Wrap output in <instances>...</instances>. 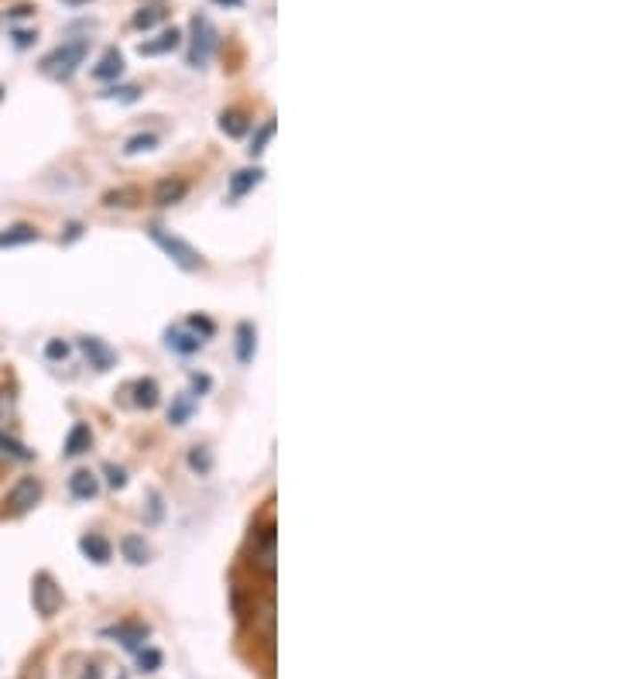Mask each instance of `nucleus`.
Segmentation results:
<instances>
[{
  "instance_id": "obj_21",
  "label": "nucleus",
  "mask_w": 617,
  "mask_h": 679,
  "mask_svg": "<svg viewBox=\"0 0 617 679\" xmlns=\"http://www.w3.org/2000/svg\"><path fill=\"white\" fill-rule=\"evenodd\" d=\"M165 14H169V11H165L161 4H152V7H141V11L131 18V24L137 28V31H148V28H154L158 21H165Z\"/></svg>"
},
{
  "instance_id": "obj_32",
  "label": "nucleus",
  "mask_w": 617,
  "mask_h": 679,
  "mask_svg": "<svg viewBox=\"0 0 617 679\" xmlns=\"http://www.w3.org/2000/svg\"><path fill=\"white\" fill-rule=\"evenodd\" d=\"M45 357H48V360H66V357H69V344H62V340H48V347H45Z\"/></svg>"
},
{
  "instance_id": "obj_30",
  "label": "nucleus",
  "mask_w": 617,
  "mask_h": 679,
  "mask_svg": "<svg viewBox=\"0 0 617 679\" xmlns=\"http://www.w3.org/2000/svg\"><path fill=\"white\" fill-rule=\"evenodd\" d=\"M137 662H141V673H154V669L161 666V652H158V649H144V652L137 656Z\"/></svg>"
},
{
  "instance_id": "obj_6",
  "label": "nucleus",
  "mask_w": 617,
  "mask_h": 679,
  "mask_svg": "<svg viewBox=\"0 0 617 679\" xmlns=\"http://www.w3.org/2000/svg\"><path fill=\"white\" fill-rule=\"evenodd\" d=\"M31 604H35V611L42 614V617H52V614L62 608V591L55 587V580H52L48 573H38V576H35V584H31Z\"/></svg>"
},
{
  "instance_id": "obj_20",
  "label": "nucleus",
  "mask_w": 617,
  "mask_h": 679,
  "mask_svg": "<svg viewBox=\"0 0 617 679\" xmlns=\"http://www.w3.org/2000/svg\"><path fill=\"white\" fill-rule=\"evenodd\" d=\"M254 340H258V329L251 327V323H241L237 327V360L241 364L254 360Z\"/></svg>"
},
{
  "instance_id": "obj_17",
  "label": "nucleus",
  "mask_w": 617,
  "mask_h": 679,
  "mask_svg": "<svg viewBox=\"0 0 617 679\" xmlns=\"http://www.w3.org/2000/svg\"><path fill=\"white\" fill-rule=\"evenodd\" d=\"M124 72V55L117 52V48H111L96 66H93V79H100V83H107V79H117Z\"/></svg>"
},
{
  "instance_id": "obj_28",
  "label": "nucleus",
  "mask_w": 617,
  "mask_h": 679,
  "mask_svg": "<svg viewBox=\"0 0 617 679\" xmlns=\"http://www.w3.org/2000/svg\"><path fill=\"white\" fill-rule=\"evenodd\" d=\"M103 206H137V193L134 189H117L103 196Z\"/></svg>"
},
{
  "instance_id": "obj_2",
  "label": "nucleus",
  "mask_w": 617,
  "mask_h": 679,
  "mask_svg": "<svg viewBox=\"0 0 617 679\" xmlns=\"http://www.w3.org/2000/svg\"><path fill=\"white\" fill-rule=\"evenodd\" d=\"M148 237L152 244L165 254V258H172V264H178L182 271H199L202 268V254H199L193 244H185L182 237H176L172 230H165L161 223H152L148 227Z\"/></svg>"
},
{
  "instance_id": "obj_18",
  "label": "nucleus",
  "mask_w": 617,
  "mask_h": 679,
  "mask_svg": "<svg viewBox=\"0 0 617 679\" xmlns=\"http://www.w3.org/2000/svg\"><path fill=\"white\" fill-rule=\"evenodd\" d=\"M265 178V172L261 169H243V172H237V176L230 178V199H241V196H247L258 182Z\"/></svg>"
},
{
  "instance_id": "obj_22",
  "label": "nucleus",
  "mask_w": 617,
  "mask_h": 679,
  "mask_svg": "<svg viewBox=\"0 0 617 679\" xmlns=\"http://www.w3.org/2000/svg\"><path fill=\"white\" fill-rule=\"evenodd\" d=\"M247 128H251V124H247V117H243L241 110H226L220 117V131L230 134V137H243Z\"/></svg>"
},
{
  "instance_id": "obj_33",
  "label": "nucleus",
  "mask_w": 617,
  "mask_h": 679,
  "mask_svg": "<svg viewBox=\"0 0 617 679\" xmlns=\"http://www.w3.org/2000/svg\"><path fill=\"white\" fill-rule=\"evenodd\" d=\"M11 405H14L11 392H0V422H7V418H11Z\"/></svg>"
},
{
  "instance_id": "obj_11",
  "label": "nucleus",
  "mask_w": 617,
  "mask_h": 679,
  "mask_svg": "<svg viewBox=\"0 0 617 679\" xmlns=\"http://www.w3.org/2000/svg\"><path fill=\"white\" fill-rule=\"evenodd\" d=\"M178 45H182V31L169 28V31H161V35L152 38V42L137 45V52H141V55H169V52H176Z\"/></svg>"
},
{
  "instance_id": "obj_27",
  "label": "nucleus",
  "mask_w": 617,
  "mask_h": 679,
  "mask_svg": "<svg viewBox=\"0 0 617 679\" xmlns=\"http://www.w3.org/2000/svg\"><path fill=\"white\" fill-rule=\"evenodd\" d=\"M158 148V134H137L124 145V154H141V152H152Z\"/></svg>"
},
{
  "instance_id": "obj_19",
  "label": "nucleus",
  "mask_w": 617,
  "mask_h": 679,
  "mask_svg": "<svg viewBox=\"0 0 617 679\" xmlns=\"http://www.w3.org/2000/svg\"><path fill=\"white\" fill-rule=\"evenodd\" d=\"M158 402H161V392H158V385H154L152 377L134 381V405L137 409H154Z\"/></svg>"
},
{
  "instance_id": "obj_36",
  "label": "nucleus",
  "mask_w": 617,
  "mask_h": 679,
  "mask_svg": "<svg viewBox=\"0 0 617 679\" xmlns=\"http://www.w3.org/2000/svg\"><path fill=\"white\" fill-rule=\"evenodd\" d=\"M103 673H100V666H89L86 673H83V679H100Z\"/></svg>"
},
{
  "instance_id": "obj_23",
  "label": "nucleus",
  "mask_w": 617,
  "mask_h": 679,
  "mask_svg": "<svg viewBox=\"0 0 617 679\" xmlns=\"http://www.w3.org/2000/svg\"><path fill=\"white\" fill-rule=\"evenodd\" d=\"M189 470L199 474V477H206V474L213 470V453H210L206 446H193V450H189Z\"/></svg>"
},
{
  "instance_id": "obj_37",
  "label": "nucleus",
  "mask_w": 617,
  "mask_h": 679,
  "mask_svg": "<svg viewBox=\"0 0 617 679\" xmlns=\"http://www.w3.org/2000/svg\"><path fill=\"white\" fill-rule=\"evenodd\" d=\"M213 4H230V7H241L243 0H213Z\"/></svg>"
},
{
  "instance_id": "obj_5",
  "label": "nucleus",
  "mask_w": 617,
  "mask_h": 679,
  "mask_svg": "<svg viewBox=\"0 0 617 679\" xmlns=\"http://www.w3.org/2000/svg\"><path fill=\"white\" fill-rule=\"evenodd\" d=\"M38 501H42V481H38V477H21V481L7 491V498H4L11 515H24V511H31Z\"/></svg>"
},
{
  "instance_id": "obj_10",
  "label": "nucleus",
  "mask_w": 617,
  "mask_h": 679,
  "mask_svg": "<svg viewBox=\"0 0 617 679\" xmlns=\"http://www.w3.org/2000/svg\"><path fill=\"white\" fill-rule=\"evenodd\" d=\"M185 193H189V182H185V178H161V182L154 186V203H158V206H176V203L185 199Z\"/></svg>"
},
{
  "instance_id": "obj_4",
  "label": "nucleus",
  "mask_w": 617,
  "mask_h": 679,
  "mask_svg": "<svg viewBox=\"0 0 617 679\" xmlns=\"http://www.w3.org/2000/svg\"><path fill=\"white\" fill-rule=\"evenodd\" d=\"M275 559H278V532H275V526H265L254 535L251 563L265 573V576H275Z\"/></svg>"
},
{
  "instance_id": "obj_25",
  "label": "nucleus",
  "mask_w": 617,
  "mask_h": 679,
  "mask_svg": "<svg viewBox=\"0 0 617 679\" xmlns=\"http://www.w3.org/2000/svg\"><path fill=\"white\" fill-rule=\"evenodd\" d=\"M189 416H193V398H176L172 409H169V422L172 426H185Z\"/></svg>"
},
{
  "instance_id": "obj_8",
  "label": "nucleus",
  "mask_w": 617,
  "mask_h": 679,
  "mask_svg": "<svg viewBox=\"0 0 617 679\" xmlns=\"http://www.w3.org/2000/svg\"><path fill=\"white\" fill-rule=\"evenodd\" d=\"M107 638H117L124 649H131V652H137L141 645H144V638L152 635V628L148 625H134V621H124V625H117V628H107L103 632Z\"/></svg>"
},
{
  "instance_id": "obj_3",
  "label": "nucleus",
  "mask_w": 617,
  "mask_h": 679,
  "mask_svg": "<svg viewBox=\"0 0 617 679\" xmlns=\"http://www.w3.org/2000/svg\"><path fill=\"white\" fill-rule=\"evenodd\" d=\"M189 31H193V45H189V66L202 69L210 59H213V52H217V28L210 24V18L196 14V18L189 21Z\"/></svg>"
},
{
  "instance_id": "obj_29",
  "label": "nucleus",
  "mask_w": 617,
  "mask_h": 679,
  "mask_svg": "<svg viewBox=\"0 0 617 679\" xmlns=\"http://www.w3.org/2000/svg\"><path fill=\"white\" fill-rule=\"evenodd\" d=\"M189 329H196V336L202 333V336H213L217 333V323L213 319H206V316H189V323H185Z\"/></svg>"
},
{
  "instance_id": "obj_34",
  "label": "nucleus",
  "mask_w": 617,
  "mask_h": 679,
  "mask_svg": "<svg viewBox=\"0 0 617 679\" xmlns=\"http://www.w3.org/2000/svg\"><path fill=\"white\" fill-rule=\"evenodd\" d=\"M210 385H213V381H210L206 374H193V392H196V394L210 392Z\"/></svg>"
},
{
  "instance_id": "obj_12",
  "label": "nucleus",
  "mask_w": 617,
  "mask_h": 679,
  "mask_svg": "<svg viewBox=\"0 0 617 679\" xmlns=\"http://www.w3.org/2000/svg\"><path fill=\"white\" fill-rule=\"evenodd\" d=\"M165 344H169V351L182 353V357L202 351V336H196V333H185V329H178V327L165 333Z\"/></svg>"
},
{
  "instance_id": "obj_9",
  "label": "nucleus",
  "mask_w": 617,
  "mask_h": 679,
  "mask_svg": "<svg viewBox=\"0 0 617 679\" xmlns=\"http://www.w3.org/2000/svg\"><path fill=\"white\" fill-rule=\"evenodd\" d=\"M79 552L86 556V559H93V563H111V556H113V546H111V539L107 535H100V532H86L83 539H79Z\"/></svg>"
},
{
  "instance_id": "obj_38",
  "label": "nucleus",
  "mask_w": 617,
  "mask_h": 679,
  "mask_svg": "<svg viewBox=\"0 0 617 679\" xmlns=\"http://www.w3.org/2000/svg\"><path fill=\"white\" fill-rule=\"evenodd\" d=\"M117 679H128V676H124V673H120V676H117Z\"/></svg>"
},
{
  "instance_id": "obj_14",
  "label": "nucleus",
  "mask_w": 617,
  "mask_h": 679,
  "mask_svg": "<svg viewBox=\"0 0 617 679\" xmlns=\"http://www.w3.org/2000/svg\"><path fill=\"white\" fill-rule=\"evenodd\" d=\"M120 552H124V559H128L131 567H144V563L152 559V549H148V542H144L141 535H124V539H120Z\"/></svg>"
},
{
  "instance_id": "obj_13",
  "label": "nucleus",
  "mask_w": 617,
  "mask_h": 679,
  "mask_svg": "<svg viewBox=\"0 0 617 679\" xmlns=\"http://www.w3.org/2000/svg\"><path fill=\"white\" fill-rule=\"evenodd\" d=\"M69 491H72V498L89 501V498H96L100 481H96V474H93V470H76V474L69 477Z\"/></svg>"
},
{
  "instance_id": "obj_24",
  "label": "nucleus",
  "mask_w": 617,
  "mask_h": 679,
  "mask_svg": "<svg viewBox=\"0 0 617 679\" xmlns=\"http://www.w3.org/2000/svg\"><path fill=\"white\" fill-rule=\"evenodd\" d=\"M0 450L7 453V457H14V460H35V450H28L24 443H18L14 436H7V433H0Z\"/></svg>"
},
{
  "instance_id": "obj_15",
  "label": "nucleus",
  "mask_w": 617,
  "mask_h": 679,
  "mask_svg": "<svg viewBox=\"0 0 617 679\" xmlns=\"http://www.w3.org/2000/svg\"><path fill=\"white\" fill-rule=\"evenodd\" d=\"M89 446H93V433H89L86 422H76L66 436V457H83Z\"/></svg>"
},
{
  "instance_id": "obj_31",
  "label": "nucleus",
  "mask_w": 617,
  "mask_h": 679,
  "mask_svg": "<svg viewBox=\"0 0 617 679\" xmlns=\"http://www.w3.org/2000/svg\"><path fill=\"white\" fill-rule=\"evenodd\" d=\"M103 474H107V484H111L113 491H120V487L128 484V474H124L120 467H113V463H107V467H103Z\"/></svg>"
},
{
  "instance_id": "obj_1",
  "label": "nucleus",
  "mask_w": 617,
  "mask_h": 679,
  "mask_svg": "<svg viewBox=\"0 0 617 679\" xmlns=\"http://www.w3.org/2000/svg\"><path fill=\"white\" fill-rule=\"evenodd\" d=\"M86 52H89V38H72V42L52 48L38 69H42L48 79H72V72L83 66Z\"/></svg>"
},
{
  "instance_id": "obj_16",
  "label": "nucleus",
  "mask_w": 617,
  "mask_h": 679,
  "mask_svg": "<svg viewBox=\"0 0 617 679\" xmlns=\"http://www.w3.org/2000/svg\"><path fill=\"white\" fill-rule=\"evenodd\" d=\"M38 241V230L31 223H18V227H7L0 230V247H24V244Z\"/></svg>"
},
{
  "instance_id": "obj_7",
  "label": "nucleus",
  "mask_w": 617,
  "mask_h": 679,
  "mask_svg": "<svg viewBox=\"0 0 617 679\" xmlns=\"http://www.w3.org/2000/svg\"><path fill=\"white\" fill-rule=\"evenodd\" d=\"M79 347H83V353H86L89 364H93L96 371H111L113 364H117V353H113L100 336H83Z\"/></svg>"
},
{
  "instance_id": "obj_35",
  "label": "nucleus",
  "mask_w": 617,
  "mask_h": 679,
  "mask_svg": "<svg viewBox=\"0 0 617 679\" xmlns=\"http://www.w3.org/2000/svg\"><path fill=\"white\" fill-rule=\"evenodd\" d=\"M14 42H18V48H28V45L35 42V35H31V31H18V35H14Z\"/></svg>"
},
{
  "instance_id": "obj_26",
  "label": "nucleus",
  "mask_w": 617,
  "mask_h": 679,
  "mask_svg": "<svg viewBox=\"0 0 617 679\" xmlns=\"http://www.w3.org/2000/svg\"><path fill=\"white\" fill-rule=\"evenodd\" d=\"M271 137H275V120H265V124H261V131L254 134V141H251V148H247V152L254 154V158H258V154H265V148H267V141H271Z\"/></svg>"
}]
</instances>
